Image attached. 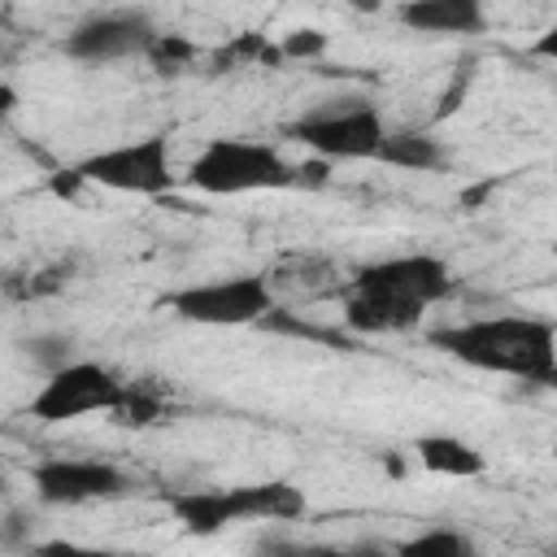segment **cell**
Returning a JSON list of instances; mask_svg holds the SVG:
<instances>
[{
  "mask_svg": "<svg viewBox=\"0 0 557 557\" xmlns=\"http://www.w3.org/2000/svg\"><path fill=\"white\" fill-rule=\"evenodd\" d=\"M170 513L178 518V527L187 535H222L226 527H235V509L226 487H187V492H170L165 496Z\"/></svg>",
  "mask_w": 557,
  "mask_h": 557,
  "instance_id": "obj_13",
  "label": "cell"
},
{
  "mask_svg": "<svg viewBox=\"0 0 557 557\" xmlns=\"http://www.w3.org/2000/svg\"><path fill=\"white\" fill-rule=\"evenodd\" d=\"M113 418L126 422V426H148V422L161 418V400H157L148 387H131V383H126V396H122V405L113 409Z\"/></svg>",
  "mask_w": 557,
  "mask_h": 557,
  "instance_id": "obj_19",
  "label": "cell"
},
{
  "mask_svg": "<svg viewBox=\"0 0 557 557\" xmlns=\"http://www.w3.org/2000/svg\"><path fill=\"white\" fill-rule=\"evenodd\" d=\"M157 39L148 13L139 9H104L83 17L70 35H65V57L87 61V65H104V61H122V57H139L148 52V44Z\"/></svg>",
  "mask_w": 557,
  "mask_h": 557,
  "instance_id": "obj_8",
  "label": "cell"
},
{
  "mask_svg": "<svg viewBox=\"0 0 557 557\" xmlns=\"http://www.w3.org/2000/svg\"><path fill=\"white\" fill-rule=\"evenodd\" d=\"M35 496L44 505H87V500H117L131 492L126 470L96 457H48L30 470Z\"/></svg>",
  "mask_w": 557,
  "mask_h": 557,
  "instance_id": "obj_7",
  "label": "cell"
},
{
  "mask_svg": "<svg viewBox=\"0 0 557 557\" xmlns=\"http://www.w3.org/2000/svg\"><path fill=\"white\" fill-rule=\"evenodd\" d=\"M431 344L470 370L509 374L535 387L557 383V331L548 318H527V313L466 318L435 326Z\"/></svg>",
  "mask_w": 557,
  "mask_h": 557,
  "instance_id": "obj_1",
  "label": "cell"
},
{
  "mask_svg": "<svg viewBox=\"0 0 557 557\" xmlns=\"http://www.w3.org/2000/svg\"><path fill=\"white\" fill-rule=\"evenodd\" d=\"M287 135L322 161H374L387 122L370 100H331L326 109H309L305 117H296Z\"/></svg>",
  "mask_w": 557,
  "mask_h": 557,
  "instance_id": "obj_3",
  "label": "cell"
},
{
  "mask_svg": "<svg viewBox=\"0 0 557 557\" xmlns=\"http://www.w3.org/2000/svg\"><path fill=\"white\" fill-rule=\"evenodd\" d=\"M374 161L383 165H396V170H413V174H431V170H444L448 165V152L435 135L426 131H387Z\"/></svg>",
  "mask_w": 557,
  "mask_h": 557,
  "instance_id": "obj_15",
  "label": "cell"
},
{
  "mask_svg": "<svg viewBox=\"0 0 557 557\" xmlns=\"http://www.w3.org/2000/svg\"><path fill=\"white\" fill-rule=\"evenodd\" d=\"M22 357L35 366V370H44V379L48 374H57V370H65L70 361H74V339L70 335H30L26 344H22Z\"/></svg>",
  "mask_w": 557,
  "mask_h": 557,
  "instance_id": "obj_17",
  "label": "cell"
},
{
  "mask_svg": "<svg viewBox=\"0 0 557 557\" xmlns=\"http://www.w3.org/2000/svg\"><path fill=\"white\" fill-rule=\"evenodd\" d=\"M165 305L191 326H252L274 309V287L265 274H226L209 283H187L170 292Z\"/></svg>",
  "mask_w": 557,
  "mask_h": 557,
  "instance_id": "obj_4",
  "label": "cell"
},
{
  "mask_svg": "<svg viewBox=\"0 0 557 557\" xmlns=\"http://www.w3.org/2000/svg\"><path fill=\"white\" fill-rule=\"evenodd\" d=\"M231 496V509H235V522H248V518H270V522H292L305 513V492L287 479H265V483H239V487H226Z\"/></svg>",
  "mask_w": 557,
  "mask_h": 557,
  "instance_id": "obj_11",
  "label": "cell"
},
{
  "mask_svg": "<svg viewBox=\"0 0 557 557\" xmlns=\"http://www.w3.org/2000/svg\"><path fill=\"white\" fill-rule=\"evenodd\" d=\"M352 287H366V292H383L392 300H405V305H418V309H431L435 300H444L453 292V274L440 257L431 252H400V257H383L366 270H357Z\"/></svg>",
  "mask_w": 557,
  "mask_h": 557,
  "instance_id": "obj_9",
  "label": "cell"
},
{
  "mask_svg": "<svg viewBox=\"0 0 557 557\" xmlns=\"http://www.w3.org/2000/svg\"><path fill=\"white\" fill-rule=\"evenodd\" d=\"M487 191H492V183H474V187H470V191H466L461 200H466V205H474V200H483Z\"/></svg>",
  "mask_w": 557,
  "mask_h": 557,
  "instance_id": "obj_23",
  "label": "cell"
},
{
  "mask_svg": "<svg viewBox=\"0 0 557 557\" xmlns=\"http://www.w3.org/2000/svg\"><path fill=\"white\" fill-rule=\"evenodd\" d=\"M83 187H87V183H83V174H78L74 165H70V170H57V174H52V191H57L61 200H74V196H78Z\"/></svg>",
  "mask_w": 557,
  "mask_h": 557,
  "instance_id": "obj_22",
  "label": "cell"
},
{
  "mask_svg": "<svg viewBox=\"0 0 557 557\" xmlns=\"http://www.w3.org/2000/svg\"><path fill=\"white\" fill-rule=\"evenodd\" d=\"M126 396V383L100 366V361H70L65 370L48 374L30 400V418L61 426V422H78L87 413H113Z\"/></svg>",
  "mask_w": 557,
  "mask_h": 557,
  "instance_id": "obj_6",
  "label": "cell"
},
{
  "mask_svg": "<svg viewBox=\"0 0 557 557\" xmlns=\"http://www.w3.org/2000/svg\"><path fill=\"white\" fill-rule=\"evenodd\" d=\"M396 557H474V544L461 527H426L396 548Z\"/></svg>",
  "mask_w": 557,
  "mask_h": 557,
  "instance_id": "obj_16",
  "label": "cell"
},
{
  "mask_svg": "<svg viewBox=\"0 0 557 557\" xmlns=\"http://www.w3.org/2000/svg\"><path fill=\"white\" fill-rule=\"evenodd\" d=\"M413 453L431 474H444V479H479L487 470L483 453L461 435H418Z\"/></svg>",
  "mask_w": 557,
  "mask_h": 557,
  "instance_id": "obj_14",
  "label": "cell"
},
{
  "mask_svg": "<svg viewBox=\"0 0 557 557\" xmlns=\"http://www.w3.org/2000/svg\"><path fill=\"white\" fill-rule=\"evenodd\" d=\"M322 52H326V35L322 30H292L278 44V61H309V57H322Z\"/></svg>",
  "mask_w": 557,
  "mask_h": 557,
  "instance_id": "obj_20",
  "label": "cell"
},
{
  "mask_svg": "<svg viewBox=\"0 0 557 557\" xmlns=\"http://www.w3.org/2000/svg\"><path fill=\"white\" fill-rule=\"evenodd\" d=\"M161 74H174V70H183V65H191L196 57H200V48L191 44V39H183V35H157L152 44H148V52H144Z\"/></svg>",
  "mask_w": 557,
  "mask_h": 557,
  "instance_id": "obj_18",
  "label": "cell"
},
{
  "mask_svg": "<svg viewBox=\"0 0 557 557\" xmlns=\"http://www.w3.org/2000/svg\"><path fill=\"white\" fill-rule=\"evenodd\" d=\"M87 187H109L126 196H165L174 187V161L165 135H144L131 144L100 148L74 165Z\"/></svg>",
  "mask_w": 557,
  "mask_h": 557,
  "instance_id": "obj_5",
  "label": "cell"
},
{
  "mask_svg": "<svg viewBox=\"0 0 557 557\" xmlns=\"http://www.w3.org/2000/svg\"><path fill=\"white\" fill-rule=\"evenodd\" d=\"M35 557H109V553L83 548V544H70V540H44V544H35Z\"/></svg>",
  "mask_w": 557,
  "mask_h": 557,
  "instance_id": "obj_21",
  "label": "cell"
},
{
  "mask_svg": "<svg viewBox=\"0 0 557 557\" xmlns=\"http://www.w3.org/2000/svg\"><path fill=\"white\" fill-rule=\"evenodd\" d=\"M300 178V165H292L274 144L265 139H239L222 135L209 139L196 161L187 165V183L205 196H248V191H283Z\"/></svg>",
  "mask_w": 557,
  "mask_h": 557,
  "instance_id": "obj_2",
  "label": "cell"
},
{
  "mask_svg": "<svg viewBox=\"0 0 557 557\" xmlns=\"http://www.w3.org/2000/svg\"><path fill=\"white\" fill-rule=\"evenodd\" d=\"M400 22L422 35H479L487 13L479 0H409L400 4Z\"/></svg>",
  "mask_w": 557,
  "mask_h": 557,
  "instance_id": "obj_10",
  "label": "cell"
},
{
  "mask_svg": "<svg viewBox=\"0 0 557 557\" xmlns=\"http://www.w3.org/2000/svg\"><path fill=\"white\" fill-rule=\"evenodd\" d=\"M426 309L418 305H405V300H392L383 292H366V287H352L348 283V300H344V318L352 331L361 335H383V331H409L422 322Z\"/></svg>",
  "mask_w": 557,
  "mask_h": 557,
  "instance_id": "obj_12",
  "label": "cell"
}]
</instances>
